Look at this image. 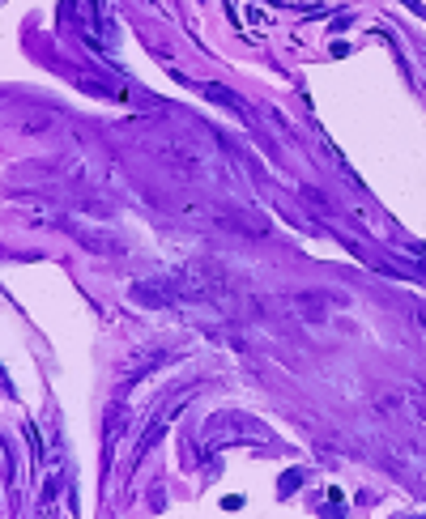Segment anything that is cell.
I'll list each match as a JSON object with an SVG mask.
<instances>
[{"mask_svg":"<svg viewBox=\"0 0 426 519\" xmlns=\"http://www.w3.org/2000/svg\"><path fill=\"white\" fill-rule=\"evenodd\" d=\"M401 5H405V9H413V13H418V17H426V9H422V5H418V0H401Z\"/></svg>","mask_w":426,"mask_h":519,"instance_id":"2","label":"cell"},{"mask_svg":"<svg viewBox=\"0 0 426 519\" xmlns=\"http://www.w3.org/2000/svg\"><path fill=\"white\" fill-rule=\"evenodd\" d=\"M294 485H303V473H290V477L282 481V490H294Z\"/></svg>","mask_w":426,"mask_h":519,"instance_id":"1","label":"cell"}]
</instances>
